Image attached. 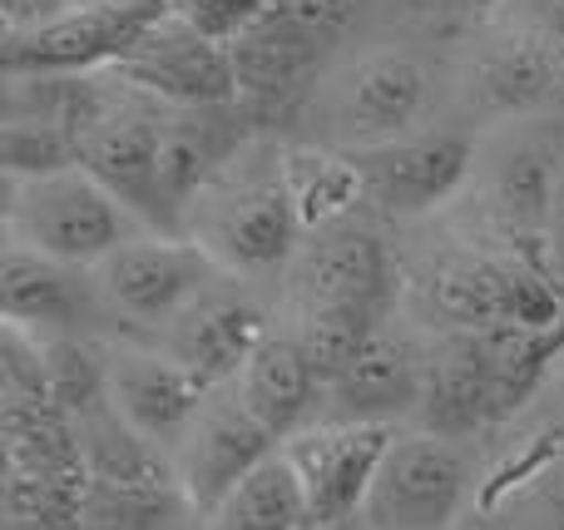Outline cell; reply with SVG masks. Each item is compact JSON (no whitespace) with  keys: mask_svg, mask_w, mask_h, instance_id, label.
<instances>
[{"mask_svg":"<svg viewBox=\"0 0 564 530\" xmlns=\"http://www.w3.org/2000/svg\"><path fill=\"white\" fill-rule=\"evenodd\" d=\"M480 501V472L466 442L401 426L367 496L371 530H456Z\"/></svg>","mask_w":564,"mask_h":530,"instance_id":"7a4b0ae2","label":"cell"},{"mask_svg":"<svg viewBox=\"0 0 564 530\" xmlns=\"http://www.w3.org/2000/svg\"><path fill=\"white\" fill-rule=\"evenodd\" d=\"M426 392V347L381 327L351 367L327 387L322 422H367V426H416Z\"/></svg>","mask_w":564,"mask_h":530,"instance_id":"9a60e30c","label":"cell"},{"mask_svg":"<svg viewBox=\"0 0 564 530\" xmlns=\"http://www.w3.org/2000/svg\"><path fill=\"white\" fill-rule=\"evenodd\" d=\"M416 426L466 446L500 426L496 372L480 333H441L426 347V392H421Z\"/></svg>","mask_w":564,"mask_h":530,"instance_id":"2e32d148","label":"cell"},{"mask_svg":"<svg viewBox=\"0 0 564 530\" xmlns=\"http://www.w3.org/2000/svg\"><path fill=\"white\" fill-rule=\"evenodd\" d=\"M367 0H278L273 10H282L288 20H297L302 30H312L317 40H337L351 20L361 15Z\"/></svg>","mask_w":564,"mask_h":530,"instance_id":"83f0119b","label":"cell"},{"mask_svg":"<svg viewBox=\"0 0 564 530\" xmlns=\"http://www.w3.org/2000/svg\"><path fill=\"white\" fill-rule=\"evenodd\" d=\"M367 204L391 218H421L460 194L476 169V139L466 129H416L377 149H357Z\"/></svg>","mask_w":564,"mask_h":530,"instance_id":"9c48e42d","label":"cell"},{"mask_svg":"<svg viewBox=\"0 0 564 530\" xmlns=\"http://www.w3.org/2000/svg\"><path fill=\"white\" fill-rule=\"evenodd\" d=\"M421 10H436V15H460V10H476L480 0H416Z\"/></svg>","mask_w":564,"mask_h":530,"instance_id":"d6a6232c","label":"cell"},{"mask_svg":"<svg viewBox=\"0 0 564 530\" xmlns=\"http://www.w3.org/2000/svg\"><path fill=\"white\" fill-rule=\"evenodd\" d=\"M75 432L89 472V491H184L174 456L144 442L115 407H99L95 417L75 422Z\"/></svg>","mask_w":564,"mask_h":530,"instance_id":"44dd1931","label":"cell"},{"mask_svg":"<svg viewBox=\"0 0 564 530\" xmlns=\"http://www.w3.org/2000/svg\"><path fill=\"white\" fill-rule=\"evenodd\" d=\"M322 50L327 40H317L312 30H302L297 20H288L282 10H268L263 20L228 40L238 75V99H258V105H288L317 79Z\"/></svg>","mask_w":564,"mask_h":530,"instance_id":"d6986e66","label":"cell"},{"mask_svg":"<svg viewBox=\"0 0 564 530\" xmlns=\"http://www.w3.org/2000/svg\"><path fill=\"white\" fill-rule=\"evenodd\" d=\"M268 333L273 323H268V307L253 298V288L224 278L194 307H184L154 343L194 377H204L208 387H234Z\"/></svg>","mask_w":564,"mask_h":530,"instance_id":"4fadbf2b","label":"cell"},{"mask_svg":"<svg viewBox=\"0 0 564 530\" xmlns=\"http://www.w3.org/2000/svg\"><path fill=\"white\" fill-rule=\"evenodd\" d=\"M292 313L307 307H391L397 273L391 253L367 224H327L302 238L297 258L288 268Z\"/></svg>","mask_w":564,"mask_h":530,"instance_id":"8fae6325","label":"cell"},{"mask_svg":"<svg viewBox=\"0 0 564 530\" xmlns=\"http://www.w3.org/2000/svg\"><path fill=\"white\" fill-rule=\"evenodd\" d=\"M75 10H85V0H0V25H6V40H25L69 20Z\"/></svg>","mask_w":564,"mask_h":530,"instance_id":"f1b7e54d","label":"cell"},{"mask_svg":"<svg viewBox=\"0 0 564 530\" xmlns=\"http://www.w3.org/2000/svg\"><path fill=\"white\" fill-rule=\"evenodd\" d=\"M535 30H545L555 45H564V0H535Z\"/></svg>","mask_w":564,"mask_h":530,"instance_id":"4dcf8cb0","label":"cell"},{"mask_svg":"<svg viewBox=\"0 0 564 530\" xmlns=\"http://www.w3.org/2000/svg\"><path fill=\"white\" fill-rule=\"evenodd\" d=\"M85 6H129V0H85Z\"/></svg>","mask_w":564,"mask_h":530,"instance_id":"8d00e7d4","label":"cell"},{"mask_svg":"<svg viewBox=\"0 0 564 530\" xmlns=\"http://www.w3.org/2000/svg\"><path fill=\"white\" fill-rule=\"evenodd\" d=\"M564 45L545 30H516L486 45L470 65V105L496 119H525L535 109H555Z\"/></svg>","mask_w":564,"mask_h":530,"instance_id":"ac0fdd59","label":"cell"},{"mask_svg":"<svg viewBox=\"0 0 564 530\" xmlns=\"http://www.w3.org/2000/svg\"><path fill=\"white\" fill-rule=\"evenodd\" d=\"M564 179V144L545 129H525L500 144L490 164V208L516 234L555 228V194Z\"/></svg>","mask_w":564,"mask_h":530,"instance_id":"ffe728a7","label":"cell"},{"mask_svg":"<svg viewBox=\"0 0 564 530\" xmlns=\"http://www.w3.org/2000/svg\"><path fill=\"white\" fill-rule=\"evenodd\" d=\"M456 530H520L516 521H510L506 511H490V506H476V511L466 516V521H460Z\"/></svg>","mask_w":564,"mask_h":530,"instance_id":"1f68e13d","label":"cell"},{"mask_svg":"<svg viewBox=\"0 0 564 530\" xmlns=\"http://www.w3.org/2000/svg\"><path fill=\"white\" fill-rule=\"evenodd\" d=\"M234 392L273 432L278 446L292 442L297 432H307L327 412V377L317 372V363L307 357V347H302V337L292 327H282V333L273 327L263 337V347L248 357Z\"/></svg>","mask_w":564,"mask_h":530,"instance_id":"e0dca14e","label":"cell"},{"mask_svg":"<svg viewBox=\"0 0 564 530\" xmlns=\"http://www.w3.org/2000/svg\"><path fill=\"white\" fill-rule=\"evenodd\" d=\"M307 526H312L307 491H302L297 472H292V462L278 446L253 476L238 482V491L198 530H307Z\"/></svg>","mask_w":564,"mask_h":530,"instance_id":"603a6c76","label":"cell"},{"mask_svg":"<svg viewBox=\"0 0 564 530\" xmlns=\"http://www.w3.org/2000/svg\"><path fill=\"white\" fill-rule=\"evenodd\" d=\"M431 105V69L411 50H377L347 65L327 89V119L341 149H377L421 129Z\"/></svg>","mask_w":564,"mask_h":530,"instance_id":"8992f818","label":"cell"},{"mask_svg":"<svg viewBox=\"0 0 564 530\" xmlns=\"http://www.w3.org/2000/svg\"><path fill=\"white\" fill-rule=\"evenodd\" d=\"M391 442H397V426L367 422H312L307 432L282 442V456L292 462L302 491H307L312 526L357 521L367 511V496L377 486Z\"/></svg>","mask_w":564,"mask_h":530,"instance_id":"52a82bcc","label":"cell"},{"mask_svg":"<svg viewBox=\"0 0 564 530\" xmlns=\"http://www.w3.org/2000/svg\"><path fill=\"white\" fill-rule=\"evenodd\" d=\"M555 387H560V402H564V363H560V372H555Z\"/></svg>","mask_w":564,"mask_h":530,"instance_id":"74e56055","label":"cell"},{"mask_svg":"<svg viewBox=\"0 0 564 530\" xmlns=\"http://www.w3.org/2000/svg\"><path fill=\"white\" fill-rule=\"evenodd\" d=\"M188 238H198L228 278L248 283V278L288 273L307 228H302L273 164V174L263 179L218 174L188 214Z\"/></svg>","mask_w":564,"mask_h":530,"instance_id":"3957f363","label":"cell"},{"mask_svg":"<svg viewBox=\"0 0 564 530\" xmlns=\"http://www.w3.org/2000/svg\"><path fill=\"white\" fill-rule=\"evenodd\" d=\"M273 452H278L273 432L248 412L243 397H238L234 387H218L174 452L178 486H184L198 526H204L208 516L238 491V482L253 476Z\"/></svg>","mask_w":564,"mask_h":530,"instance_id":"ba28073f","label":"cell"},{"mask_svg":"<svg viewBox=\"0 0 564 530\" xmlns=\"http://www.w3.org/2000/svg\"><path fill=\"white\" fill-rule=\"evenodd\" d=\"M65 169H79V144L65 119L45 115V109L10 105L6 125H0V174H6V184H30V179H50L65 174Z\"/></svg>","mask_w":564,"mask_h":530,"instance_id":"cb8c5ba5","label":"cell"},{"mask_svg":"<svg viewBox=\"0 0 564 530\" xmlns=\"http://www.w3.org/2000/svg\"><path fill=\"white\" fill-rule=\"evenodd\" d=\"M273 6L278 0H174V10L188 20V25H198L204 35L224 40V45L234 35H243L253 20H263Z\"/></svg>","mask_w":564,"mask_h":530,"instance_id":"4316f807","label":"cell"},{"mask_svg":"<svg viewBox=\"0 0 564 530\" xmlns=\"http://www.w3.org/2000/svg\"><path fill=\"white\" fill-rule=\"evenodd\" d=\"M387 327V307H307L292 313V333L302 337L307 357L317 363V372L327 377V387L351 367V357Z\"/></svg>","mask_w":564,"mask_h":530,"instance_id":"484cf974","label":"cell"},{"mask_svg":"<svg viewBox=\"0 0 564 530\" xmlns=\"http://www.w3.org/2000/svg\"><path fill=\"white\" fill-rule=\"evenodd\" d=\"M307 530H371L367 516H357V521H337V526H307Z\"/></svg>","mask_w":564,"mask_h":530,"instance_id":"836d02e7","label":"cell"},{"mask_svg":"<svg viewBox=\"0 0 564 530\" xmlns=\"http://www.w3.org/2000/svg\"><path fill=\"white\" fill-rule=\"evenodd\" d=\"M115 75L174 109H224L238 99V75H234L228 45L204 35L198 25H188L178 10H169L149 30L144 45Z\"/></svg>","mask_w":564,"mask_h":530,"instance_id":"7c38bea8","label":"cell"},{"mask_svg":"<svg viewBox=\"0 0 564 530\" xmlns=\"http://www.w3.org/2000/svg\"><path fill=\"white\" fill-rule=\"evenodd\" d=\"M278 179L307 234H317L327 224H347L367 204V179H361V164L351 149L292 144L278 154Z\"/></svg>","mask_w":564,"mask_h":530,"instance_id":"7402d4cb","label":"cell"},{"mask_svg":"<svg viewBox=\"0 0 564 530\" xmlns=\"http://www.w3.org/2000/svg\"><path fill=\"white\" fill-rule=\"evenodd\" d=\"M224 268L198 238L188 234H139L119 253H109L95 268L99 298L109 317L129 323L139 333L159 337L184 307H194L214 283H224Z\"/></svg>","mask_w":564,"mask_h":530,"instance_id":"277c9868","label":"cell"},{"mask_svg":"<svg viewBox=\"0 0 564 530\" xmlns=\"http://www.w3.org/2000/svg\"><path fill=\"white\" fill-rule=\"evenodd\" d=\"M0 313L35 337H89V323L109 317L89 268H69L6 238L0 258Z\"/></svg>","mask_w":564,"mask_h":530,"instance_id":"5bb4252c","label":"cell"},{"mask_svg":"<svg viewBox=\"0 0 564 530\" xmlns=\"http://www.w3.org/2000/svg\"><path fill=\"white\" fill-rule=\"evenodd\" d=\"M174 10V0L85 6L69 20L25 40H6V79H89L119 69L144 35Z\"/></svg>","mask_w":564,"mask_h":530,"instance_id":"5b68a950","label":"cell"},{"mask_svg":"<svg viewBox=\"0 0 564 530\" xmlns=\"http://www.w3.org/2000/svg\"><path fill=\"white\" fill-rule=\"evenodd\" d=\"M105 347H109V407L144 442H154L159 452L174 456L218 387H208L184 363H174L159 343H105Z\"/></svg>","mask_w":564,"mask_h":530,"instance_id":"30bf717a","label":"cell"},{"mask_svg":"<svg viewBox=\"0 0 564 530\" xmlns=\"http://www.w3.org/2000/svg\"><path fill=\"white\" fill-rule=\"evenodd\" d=\"M555 109L564 115V65H560V95H555Z\"/></svg>","mask_w":564,"mask_h":530,"instance_id":"d590c367","label":"cell"},{"mask_svg":"<svg viewBox=\"0 0 564 530\" xmlns=\"http://www.w3.org/2000/svg\"><path fill=\"white\" fill-rule=\"evenodd\" d=\"M516 506L530 516L535 530H564V452L555 456V466H550V472L540 476ZM516 506H510V511H516Z\"/></svg>","mask_w":564,"mask_h":530,"instance_id":"f546056e","label":"cell"},{"mask_svg":"<svg viewBox=\"0 0 564 530\" xmlns=\"http://www.w3.org/2000/svg\"><path fill=\"white\" fill-rule=\"evenodd\" d=\"M6 521L15 530H85L89 472H10L6 466Z\"/></svg>","mask_w":564,"mask_h":530,"instance_id":"d4e9b609","label":"cell"},{"mask_svg":"<svg viewBox=\"0 0 564 530\" xmlns=\"http://www.w3.org/2000/svg\"><path fill=\"white\" fill-rule=\"evenodd\" d=\"M85 530H95V526H85Z\"/></svg>","mask_w":564,"mask_h":530,"instance_id":"f35d334b","label":"cell"},{"mask_svg":"<svg viewBox=\"0 0 564 530\" xmlns=\"http://www.w3.org/2000/svg\"><path fill=\"white\" fill-rule=\"evenodd\" d=\"M139 234H149V224L85 164L30 179V184H6V238L55 263L95 273L109 253H119Z\"/></svg>","mask_w":564,"mask_h":530,"instance_id":"6da1fadb","label":"cell"},{"mask_svg":"<svg viewBox=\"0 0 564 530\" xmlns=\"http://www.w3.org/2000/svg\"><path fill=\"white\" fill-rule=\"evenodd\" d=\"M555 228L564 234V179H560V194H555Z\"/></svg>","mask_w":564,"mask_h":530,"instance_id":"e575fe53","label":"cell"}]
</instances>
